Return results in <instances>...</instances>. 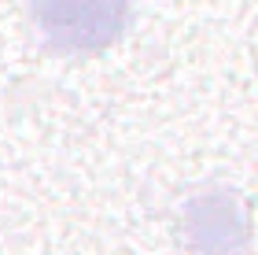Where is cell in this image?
Segmentation results:
<instances>
[{
	"mask_svg": "<svg viewBox=\"0 0 258 255\" xmlns=\"http://www.w3.org/2000/svg\"><path fill=\"white\" fill-rule=\"evenodd\" d=\"M41 37L59 52H100L125 30L129 0H30Z\"/></svg>",
	"mask_w": 258,
	"mask_h": 255,
	"instance_id": "6da1fadb",
	"label": "cell"
},
{
	"mask_svg": "<svg viewBox=\"0 0 258 255\" xmlns=\"http://www.w3.org/2000/svg\"><path fill=\"white\" fill-rule=\"evenodd\" d=\"M184 240L196 255H240L247 248V222L232 192H199L184 207Z\"/></svg>",
	"mask_w": 258,
	"mask_h": 255,
	"instance_id": "7a4b0ae2",
	"label": "cell"
}]
</instances>
